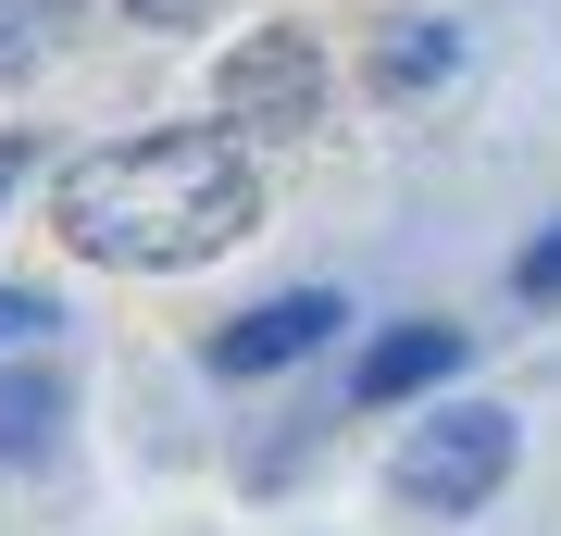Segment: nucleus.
<instances>
[{"instance_id": "8", "label": "nucleus", "mask_w": 561, "mask_h": 536, "mask_svg": "<svg viewBox=\"0 0 561 536\" xmlns=\"http://www.w3.org/2000/svg\"><path fill=\"white\" fill-rule=\"evenodd\" d=\"M62 13H76V0H0V88L38 76V62L62 50Z\"/></svg>"}, {"instance_id": "3", "label": "nucleus", "mask_w": 561, "mask_h": 536, "mask_svg": "<svg viewBox=\"0 0 561 536\" xmlns=\"http://www.w3.org/2000/svg\"><path fill=\"white\" fill-rule=\"evenodd\" d=\"M312 100H324V62H312V38H300V25H275V38H250L238 62H225L213 113L275 138V125H312Z\"/></svg>"}, {"instance_id": "6", "label": "nucleus", "mask_w": 561, "mask_h": 536, "mask_svg": "<svg viewBox=\"0 0 561 536\" xmlns=\"http://www.w3.org/2000/svg\"><path fill=\"white\" fill-rule=\"evenodd\" d=\"M449 76H461V25L449 13H400L375 38V88L387 100H424V88H449Z\"/></svg>"}, {"instance_id": "4", "label": "nucleus", "mask_w": 561, "mask_h": 536, "mask_svg": "<svg viewBox=\"0 0 561 536\" xmlns=\"http://www.w3.org/2000/svg\"><path fill=\"white\" fill-rule=\"evenodd\" d=\"M337 299H324V287H300V299H262V312H238V324H225V338H213V362H225V375H275V362H300V350H324V338H337Z\"/></svg>"}, {"instance_id": "11", "label": "nucleus", "mask_w": 561, "mask_h": 536, "mask_svg": "<svg viewBox=\"0 0 561 536\" xmlns=\"http://www.w3.org/2000/svg\"><path fill=\"white\" fill-rule=\"evenodd\" d=\"M138 25H213V0H125Z\"/></svg>"}, {"instance_id": "9", "label": "nucleus", "mask_w": 561, "mask_h": 536, "mask_svg": "<svg viewBox=\"0 0 561 536\" xmlns=\"http://www.w3.org/2000/svg\"><path fill=\"white\" fill-rule=\"evenodd\" d=\"M25 338H50V299L38 287H0V350H25Z\"/></svg>"}, {"instance_id": "1", "label": "nucleus", "mask_w": 561, "mask_h": 536, "mask_svg": "<svg viewBox=\"0 0 561 536\" xmlns=\"http://www.w3.org/2000/svg\"><path fill=\"white\" fill-rule=\"evenodd\" d=\"M262 213L238 138H213V125H162V138H113L88 150L76 175H62L50 225L76 238L88 262H113V275H175V262H213L238 250Z\"/></svg>"}, {"instance_id": "2", "label": "nucleus", "mask_w": 561, "mask_h": 536, "mask_svg": "<svg viewBox=\"0 0 561 536\" xmlns=\"http://www.w3.org/2000/svg\"><path fill=\"white\" fill-rule=\"evenodd\" d=\"M512 449H524V424L500 412V399H461V412H437V424H412L400 437V487L412 512H486V499H500V475H512Z\"/></svg>"}, {"instance_id": "5", "label": "nucleus", "mask_w": 561, "mask_h": 536, "mask_svg": "<svg viewBox=\"0 0 561 536\" xmlns=\"http://www.w3.org/2000/svg\"><path fill=\"white\" fill-rule=\"evenodd\" d=\"M461 375V324H387L375 350H362V375H350V399L362 412H400V399H424V387H449Z\"/></svg>"}, {"instance_id": "10", "label": "nucleus", "mask_w": 561, "mask_h": 536, "mask_svg": "<svg viewBox=\"0 0 561 536\" xmlns=\"http://www.w3.org/2000/svg\"><path fill=\"white\" fill-rule=\"evenodd\" d=\"M512 287H524V299H561V225H549V238L512 262Z\"/></svg>"}, {"instance_id": "7", "label": "nucleus", "mask_w": 561, "mask_h": 536, "mask_svg": "<svg viewBox=\"0 0 561 536\" xmlns=\"http://www.w3.org/2000/svg\"><path fill=\"white\" fill-rule=\"evenodd\" d=\"M62 424V387L50 375H0V461H38Z\"/></svg>"}]
</instances>
